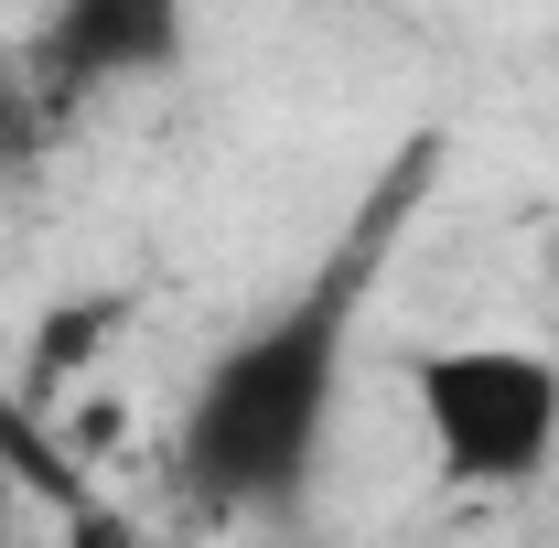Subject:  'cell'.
Here are the masks:
<instances>
[{"label": "cell", "instance_id": "2", "mask_svg": "<svg viewBox=\"0 0 559 548\" xmlns=\"http://www.w3.org/2000/svg\"><path fill=\"white\" fill-rule=\"evenodd\" d=\"M409 419L430 441V474L474 484V495H516L559 463V355L506 334L419 344L409 355Z\"/></svg>", "mask_w": 559, "mask_h": 548}, {"label": "cell", "instance_id": "4", "mask_svg": "<svg viewBox=\"0 0 559 548\" xmlns=\"http://www.w3.org/2000/svg\"><path fill=\"white\" fill-rule=\"evenodd\" d=\"M0 548H11V474H0Z\"/></svg>", "mask_w": 559, "mask_h": 548}, {"label": "cell", "instance_id": "3", "mask_svg": "<svg viewBox=\"0 0 559 548\" xmlns=\"http://www.w3.org/2000/svg\"><path fill=\"white\" fill-rule=\"evenodd\" d=\"M194 33V0H55L44 22V86L86 97V86H130V75H173Z\"/></svg>", "mask_w": 559, "mask_h": 548}, {"label": "cell", "instance_id": "1", "mask_svg": "<svg viewBox=\"0 0 559 548\" xmlns=\"http://www.w3.org/2000/svg\"><path fill=\"white\" fill-rule=\"evenodd\" d=\"M409 194H419V162L377 194V215L334 248V270L301 301H280L270 323H248L237 344L205 355L194 398L173 419V463L205 505L270 516L312 484L323 441H334V409H345V355H355V323H366V290H377V259H388V215Z\"/></svg>", "mask_w": 559, "mask_h": 548}]
</instances>
